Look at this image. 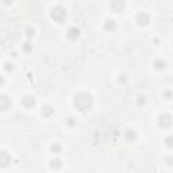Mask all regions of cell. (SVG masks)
Here are the masks:
<instances>
[{
	"label": "cell",
	"instance_id": "cell-4",
	"mask_svg": "<svg viewBox=\"0 0 173 173\" xmlns=\"http://www.w3.org/2000/svg\"><path fill=\"white\" fill-rule=\"evenodd\" d=\"M124 7H126V3H124L123 0H114V2L111 3V8H112L115 12H122V11L124 10Z\"/></svg>",
	"mask_w": 173,
	"mask_h": 173
},
{
	"label": "cell",
	"instance_id": "cell-13",
	"mask_svg": "<svg viewBox=\"0 0 173 173\" xmlns=\"http://www.w3.org/2000/svg\"><path fill=\"white\" fill-rule=\"evenodd\" d=\"M59 151H61V146L57 145V143H54V145H51V153H56L58 154Z\"/></svg>",
	"mask_w": 173,
	"mask_h": 173
},
{
	"label": "cell",
	"instance_id": "cell-3",
	"mask_svg": "<svg viewBox=\"0 0 173 173\" xmlns=\"http://www.w3.org/2000/svg\"><path fill=\"white\" fill-rule=\"evenodd\" d=\"M11 162V156L5 151H0V168L8 166Z\"/></svg>",
	"mask_w": 173,
	"mask_h": 173
},
{
	"label": "cell",
	"instance_id": "cell-6",
	"mask_svg": "<svg viewBox=\"0 0 173 173\" xmlns=\"http://www.w3.org/2000/svg\"><path fill=\"white\" fill-rule=\"evenodd\" d=\"M11 105V100L7 96L2 95L0 96V110H8V107Z\"/></svg>",
	"mask_w": 173,
	"mask_h": 173
},
{
	"label": "cell",
	"instance_id": "cell-2",
	"mask_svg": "<svg viewBox=\"0 0 173 173\" xmlns=\"http://www.w3.org/2000/svg\"><path fill=\"white\" fill-rule=\"evenodd\" d=\"M51 18H53L54 20H57L58 23H61V22L66 18V11H65V8L59 7V5L54 7L53 10H51Z\"/></svg>",
	"mask_w": 173,
	"mask_h": 173
},
{
	"label": "cell",
	"instance_id": "cell-16",
	"mask_svg": "<svg viewBox=\"0 0 173 173\" xmlns=\"http://www.w3.org/2000/svg\"><path fill=\"white\" fill-rule=\"evenodd\" d=\"M12 64H10V62H5V69L8 70V72H10V70H12Z\"/></svg>",
	"mask_w": 173,
	"mask_h": 173
},
{
	"label": "cell",
	"instance_id": "cell-14",
	"mask_svg": "<svg viewBox=\"0 0 173 173\" xmlns=\"http://www.w3.org/2000/svg\"><path fill=\"white\" fill-rule=\"evenodd\" d=\"M156 68H157V69H164V68H165V62L161 61V59L156 61Z\"/></svg>",
	"mask_w": 173,
	"mask_h": 173
},
{
	"label": "cell",
	"instance_id": "cell-5",
	"mask_svg": "<svg viewBox=\"0 0 173 173\" xmlns=\"http://www.w3.org/2000/svg\"><path fill=\"white\" fill-rule=\"evenodd\" d=\"M159 126L162 127H169L170 123H172V119H170V115H168V114H165V115H161L159 116Z\"/></svg>",
	"mask_w": 173,
	"mask_h": 173
},
{
	"label": "cell",
	"instance_id": "cell-7",
	"mask_svg": "<svg viewBox=\"0 0 173 173\" xmlns=\"http://www.w3.org/2000/svg\"><path fill=\"white\" fill-rule=\"evenodd\" d=\"M137 20H138V24H142V26H145V24L149 23V20H150V18H149L147 14L145 12H141L139 15L137 16Z\"/></svg>",
	"mask_w": 173,
	"mask_h": 173
},
{
	"label": "cell",
	"instance_id": "cell-12",
	"mask_svg": "<svg viewBox=\"0 0 173 173\" xmlns=\"http://www.w3.org/2000/svg\"><path fill=\"white\" fill-rule=\"evenodd\" d=\"M50 168L51 169H58V168H61V161H59V159H54V161H51Z\"/></svg>",
	"mask_w": 173,
	"mask_h": 173
},
{
	"label": "cell",
	"instance_id": "cell-10",
	"mask_svg": "<svg viewBox=\"0 0 173 173\" xmlns=\"http://www.w3.org/2000/svg\"><path fill=\"white\" fill-rule=\"evenodd\" d=\"M104 29L108 30V31H114V30L116 29V23L114 20H107L104 24Z\"/></svg>",
	"mask_w": 173,
	"mask_h": 173
},
{
	"label": "cell",
	"instance_id": "cell-9",
	"mask_svg": "<svg viewBox=\"0 0 173 173\" xmlns=\"http://www.w3.org/2000/svg\"><path fill=\"white\" fill-rule=\"evenodd\" d=\"M135 138H137V134H135V131L132 129H129L126 131V139L129 141V142H132V141H135Z\"/></svg>",
	"mask_w": 173,
	"mask_h": 173
},
{
	"label": "cell",
	"instance_id": "cell-8",
	"mask_svg": "<svg viewBox=\"0 0 173 173\" xmlns=\"http://www.w3.org/2000/svg\"><path fill=\"white\" fill-rule=\"evenodd\" d=\"M34 104H35L34 97H31V96H26V97L23 99V105H24L26 108H31Z\"/></svg>",
	"mask_w": 173,
	"mask_h": 173
},
{
	"label": "cell",
	"instance_id": "cell-1",
	"mask_svg": "<svg viewBox=\"0 0 173 173\" xmlns=\"http://www.w3.org/2000/svg\"><path fill=\"white\" fill-rule=\"evenodd\" d=\"M73 103H74L76 108H77L78 111H88L89 108H91L92 105V96L89 93H86V92H80V93H77L74 96V100H73Z\"/></svg>",
	"mask_w": 173,
	"mask_h": 173
},
{
	"label": "cell",
	"instance_id": "cell-11",
	"mask_svg": "<svg viewBox=\"0 0 173 173\" xmlns=\"http://www.w3.org/2000/svg\"><path fill=\"white\" fill-rule=\"evenodd\" d=\"M53 112H54V110L50 107V105H45V107L42 108V114H43L45 116H50Z\"/></svg>",
	"mask_w": 173,
	"mask_h": 173
},
{
	"label": "cell",
	"instance_id": "cell-15",
	"mask_svg": "<svg viewBox=\"0 0 173 173\" xmlns=\"http://www.w3.org/2000/svg\"><path fill=\"white\" fill-rule=\"evenodd\" d=\"M26 35H27V37H32V35H34V29H27L26 30Z\"/></svg>",
	"mask_w": 173,
	"mask_h": 173
}]
</instances>
